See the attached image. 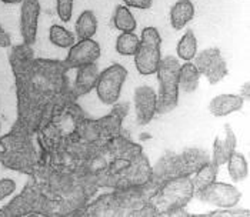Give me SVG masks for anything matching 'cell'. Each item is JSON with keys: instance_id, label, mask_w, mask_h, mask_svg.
Returning a JSON list of instances; mask_svg holds the SVG:
<instances>
[{"instance_id": "1", "label": "cell", "mask_w": 250, "mask_h": 217, "mask_svg": "<svg viewBox=\"0 0 250 217\" xmlns=\"http://www.w3.org/2000/svg\"><path fill=\"white\" fill-rule=\"evenodd\" d=\"M179 69L180 63L173 56L160 60L156 70L159 80L157 113L165 115L174 110L179 103Z\"/></svg>"}, {"instance_id": "2", "label": "cell", "mask_w": 250, "mask_h": 217, "mask_svg": "<svg viewBox=\"0 0 250 217\" xmlns=\"http://www.w3.org/2000/svg\"><path fill=\"white\" fill-rule=\"evenodd\" d=\"M162 38L156 27H145L142 30L140 44L135 53V64L137 72L143 76L154 75L162 60L160 53Z\"/></svg>"}, {"instance_id": "3", "label": "cell", "mask_w": 250, "mask_h": 217, "mask_svg": "<svg viewBox=\"0 0 250 217\" xmlns=\"http://www.w3.org/2000/svg\"><path fill=\"white\" fill-rule=\"evenodd\" d=\"M127 79V70L122 64H112L99 73L96 81L97 98L104 104H115L120 99L123 83Z\"/></svg>"}, {"instance_id": "4", "label": "cell", "mask_w": 250, "mask_h": 217, "mask_svg": "<svg viewBox=\"0 0 250 217\" xmlns=\"http://www.w3.org/2000/svg\"><path fill=\"white\" fill-rule=\"evenodd\" d=\"M193 193L194 189L190 178H188L186 176L172 178L163 186L160 192L159 204L166 212H174L176 209L185 206L192 198Z\"/></svg>"}, {"instance_id": "5", "label": "cell", "mask_w": 250, "mask_h": 217, "mask_svg": "<svg viewBox=\"0 0 250 217\" xmlns=\"http://www.w3.org/2000/svg\"><path fill=\"white\" fill-rule=\"evenodd\" d=\"M194 58H196L194 66L197 67L199 73L203 75L210 84H217L228 76L229 70L219 49L216 47L205 49L200 53H196Z\"/></svg>"}, {"instance_id": "6", "label": "cell", "mask_w": 250, "mask_h": 217, "mask_svg": "<svg viewBox=\"0 0 250 217\" xmlns=\"http://www.w3.org/2000/svg\"><path fill=\"white\" fill-rule=\"evenodd\" d=\"M196 196L205 203H209L217 207H223V209H231L240 201L242 193L231 184L220 183L214 180L206 187L196 192Z\"/></svg>"}, {"instance_id": "7", "label": "cell", "mask_w": 250, "mask_h": 217, "mask_svg": "<svg viewBox=\"0 0 250 217\" xmlns=\"http://www.w3.org/2000/svg\"><path fill=\"white\" fill-rule=\"evenodd\" d=\"M69 49V55L63 61L66 69H77L80 66L95 63L100 58V46L93 38L79 40Z\"/></svg>"}, {"instance_id": "8", "label": "cell", "mask_w": 250, "mask_h": 217, "mask_svg": "<svg viewBox=\"0 0 250 217\" xmlns=\"http://www.w3.org/2000/svg\"><path fill=\"white\" fill-rule=\"evenodd\" d=\"M40 16L39 0H23L20 7V35L24 44L32 46L36 41Z\"/></svg>"}, {"instance_id": "9", "label": "cell", "mask_w": 250, "mask_h": 217, "mask_svg": "<svg viewBox=\"0 0 250 217\" xmlns=\"http://www.w3.org/2000/svg\"><path fill=\"white\" fill-rule=\"evenodd\" d=\"M135 110L139 124L145 126L152 121L157 113V95L152 87L140 86L135 90Z\"/></svg>"}, {"instance_id": "10", "label": "cell", "mask_w": 250, "mask_h": 217, "mask_svg": "<svg viewBox=\"0 0 250 217\" xmlns=\"http://www.w3.org/2000/svg\"><path fill=\"white\" fill-rule=\"evenodd\" d=\"M225 136L214 138L213 143V156L212 161H214L219 167L228 161L230 155L236 150V136L233 133L230 124H225Z\"/></svg>"}, {"instance_id": "11", "label": "cell", "mask_w": 250, "mask_h": 217, "mask_svg": "<svg viewBox=\"0 0 250 217\" xmlns=\"http://www.w3.org/2000/svg\"><path fill=\"white\" fill-rule=\"evenodd\" d=\"M245 99L240 95H219L212 99L209 110L214 118H225L243 109Z\"/></svg>"}, {"instance_id": "12", "label": "cell", "mask_w": 250, "mask_h": 217, "mask_svg": "<svg viewBox=\"0 0 250 217\" xmlns=\"http://www.w3.org/2000/svg\"><path fill=\"white\" fill-rule=\"evenodd\" d=\"M97 76H99V69H97L96 61L90 64H84L77 67L76 75V92L77 96L87 95L95 86H96Z\"/></svg>"}, {"instance_id": "13", "label": "cell", "mask_w": 250, "mask_h": 217, "mask_svg": "<svg viewBox=\"0 0 250 217\" xmlns=\"http://www.w3.org/2000/svg\"><path fill=\"white\" fill-rule=\"evenodd\" d=\"M194 18L192 0H177L170 9V24L174 30H182Z\"/></svg>"}, {"instance_id": "14", "label": "cell", "mask_w": 250, "mask_h": 217, "mask_svg": "<svg viewBox=\"0 0 250 217\" xmlns=\"http://www.w3.org/2000/svg\"><path fill=\"white\" fill-rule=\"evenodd\" d=\"M200 73L194 63H185L179 69V89H182L185 93H192L199 87V80H200Z\"/></svg>"}, {"instance_id": "15", "label": "cell", "mask_w": 250, "mask_h": 217, "mask_svg": "<svg viewBox=\"0 0 250 217\" xmlns=\"http://www.w3.org/2000/svg\"><path fill=\"white\" fill-rule=\"evenodd\" d=\"M97 32V19L92 10H84L76 20V35L79 40L92 39Z\"/></svg>"}, {"instance_id": "16", "label": "cell", "mask_w": 250, "mask_h": 217, "mask_svg": "<svg viewBox=\"0 0 250 217\" xmlns=\"http://www.w3.org/2000/svg\"><path fill=\"white\" fill-rule=\"evenodd\" d=\"M196 178L193 181V189L194 192H199L200 189L206 187L208 184L213 183L216 180V176L219 173V166L214 161H206L205 164H202L196 172Z\"/></svg>"}, {"instance_id": "17", "label": "cell", "mask_w": 250, "mask_h": 217, "mask_svg": "<svg viewBox=\"0 0 250 217\" xmlns=\"http://www.w3.org/2000/svg\"><path fill=\"white\" fill-rule=\"evenodd\" d=\"M228 172L230 175V178L233 181H242L248 178L249 173V167H248V161L242 153H237L236 150L230 155V158H228Z\"/></svg>"}, {"instance_id": "18", "label": "cell", "mask_w": 250, "mask_h": 217, "mask_svg": "<svg viewBox=\"0 0 250 217\" xmlns=\"http://www.w3.org/2000/svg\"><path fill=\"white\" fill-rule=\"evenodd\" d=\"M113 24L117 30L120 32H135L136 23L135 16L132 15L130 9L127 6H117L113 15Z\"/></svg>"}, {"instance_id": "19", "label": "cell", "mask_w": 250, "mask_h": 217, "mask_svg": "<svg viewBox=\"0 0 250 217\" xmlns=\"http://www.w3.org/2000/svg\"><path fill=\"white\" fill-rule=\"evenodd\" d=\"M140 39L133 32H122L116 39V52L122 56H135L139 49Z\"/></svg>"}, {"instance_id": "20", "label": "cell", "mask_w": 250, "mask_h": 217, "mask_svg": "<svg viewBox=\"0 0 250 217\" xmlns=\"http://www.w3.org/2000/svg\"><path fill=\"white\" fill-rule=\"evenodd\" d=\"M197 53V39L193 30H188L177 43V56L182 60L190 61Z\"/></svg>"}, {"instance_id": "21", "label": "cell", "mask_w": 250, "mask_h": 217, "mask_svg": "<svg viewBox=\"0 0 250 217\" xmlns=\"http://www.w3.org/2000/svg\"><path fill=\"white\" fill-rule=\"evenodd\" d=\"M49 40L52 41V44L58 46L60 49H69L70 46L75 44V36L73 33H70L67 29H64L63 26L53 24L49 30Z\"/></svg>"}, {"instance_id": "22", "label": "cell", "mask_w": 250, "mask_h": 217, "mask_svg": "<svg viewBox=\"0 0 250 217\" xmlns=\"http://www.w3.org/2000/svg\"><path fill=\"white\" fill-rule=\"evenodd\" d=\"M56 10L59 19L69 21L73 15V0H56Z\"/></svg>"}, {"instance_id": "23", "label": "cell", "mask_w": 250, "mask_h": 217, "mask_svg": "<svg viewBox=\"0 0 250 217\" xmlns=\"http://www.w3.org/2000/svg\"><path fill=\"white\" fill-rule=\"evenodd\" d=\"M16 190V183L12 178H1L0 180V201L12 196Z\"/></svg>"}, {"instance_id": "24", "label": "cell", "mask_w": 250, "mask_h": 217, "mask_svg": "<svg viewBox=\"0 0 250 217\" xmlns=\"http://www.w3.org/2000/svg\"><path fill=\"white\" fill-rule=\"evenodd\" d=\"M126 3L127 7H135V9H140V10H146L150 9L153 4V0H123Z\"/></svg>"}, {"instance_id": "25", "label": "cell", "mask_w": 250, "mask_h": 217, "mask_svg": "<svg viewBox=\"0 0 250 217\" xmlns=\"http://www.w3.org/2000/svg\"><path fill=\"white\" fill-rule=\"evenodd\" d=\"M210 216H249V210H237V212H230V210H226V212H213Z\"/></svg>"}, {"instance_id": "26", "label": "cell", "mask_w": 250, "mask_h": 217, "mask_svg": "<svg viewBox=\"0 0 250 217\" xmlns=\"http://www.w3.org/2000/svg\"><path fill=\"white\" fill-rule=\"evenodd\" d=\"M10 44H12L10 36L7 35V32L0 24V47H9Z\"/></svg>"}, {"instance_id": "27", "label": "cell", "mask_w": 250, "mask_h": 217, "mask_svg": "<svg viewBox=\"0 0 250 217\" xmlns=\"http://www.w3.org/2000/svg\"><path fill=\"white\" fill-rule=\"evenodd\" d=\"M240 96L245 100H249V81H246L243 87L240 89Z\"/></svg>"}, {"instance_id": "28", "label": "cell", "mask_w": 250, "mask_h": 217, "mask_svg": "<svg viewBox=\"0 0 250 217\" xmlns=\"http://www.w3.org/2000/svg\"><path fill=\"white\" fill-rule=\"evenodd\" d=\"M4 4H19L23 0H1Z\"/></svg>"}, {"instance_id": "29", "label": "cell", "mask_w": 250, "mask_h": 217, "mask_svg": "<svg viewBox=\"0 0 250 217\" xmlns=\"http://www.w3.org/2000/svg\"><path fill=\"white\" fill-rule=\"evenodd\" d=\"M1 158H3V152L0 150V161H1Z\"/></svg>"}]
</instances>
